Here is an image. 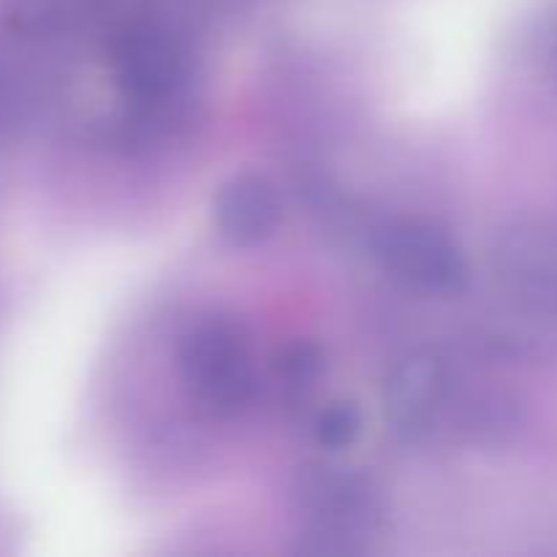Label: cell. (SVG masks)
Wrapping results in <instances>:
<instances>
[{"instance_id": "8992f818", "label": "cell", "mask_w": 557, "mask_h": 557, "mask_svg": "<svg viewBox=\"0 0 557 557\" xmlns=\"http://www.w3.org/2000/svg\"><path fill=\"white\" fill-rule=\"evenodd\" d=\"M493 272L528 313L557 315V228L539 221L506 228L493 248Z\"/></svg>"}, {"instance_id": "ba28073f", "label": "cell", "mask_w": 557, "mask_h": 557, "mask_svg": "<svg viewBox=\"0 0 557 557\" xmlns=\"http://www.w3.org/2000/svg\"><path fill=\"white\" fill-rule=\"evenodd\" d=\"M87 0H9L5 22L11 33L25 41H47L69 30L82 14Z\"/></svg>"}, {"instance_id": "30bf717a", "label": "cell", "mask_w": 557, "mask_h": 557, "mask_svg": "<svg viewBox=\"0 0 557 557\" xmlns=\"http://www.w3.org/2000/svg\"><path fill=\"white\" fill-rule=\"evenodd\" d=\"M362 408L351 400L324 403L313 413V419H310V435H313V441L321 449L332 451V455L351 449L359 441V435H362Z\"/></svg>"}, {"instance_id": "7a4b0ae2", "label": "cell", "mask_w": 557, "mask_h": 557, "mask_svg": "<svg viewBox=\"0 0 557 557\" xmlns=\"http://www.w3.org/2000/svg\"><path fill=\"white\" fill-rule=\"evenodd\" d=\"M185 395L212 419L248 411L259 392L248 332L232 319H201L185 330L177 346Z\"/></svg>"}, {"instance_id": "5b68a950", "label": "cell", "mask_w": 557, "mask_h": 557, "mask_svg": "<svg viewBox=\"0 0 557 557\" xmlns=\"http://www.w3.org/2000/svg\"><path fill=\"white\" fill-rule=\"evenodd\" d=\"M381 400L392 433L422 444L444 430L462 397L449 362L430 348H417L386 370Z\"/></svg>"}, {"instance_id": "7c38bea8", "label": "cell", "mask_w": 557, "mask_h": 557, "mask_svg": "<svg viewBox=\"0 0 557 557\" xmlns=\"http://www.w3.org/2000/svg\"><path fill=\"white\" fill-rule=\"evenodd\" d=\"M542 58H544V71H547L549 79L557 85V22L553 25V30L547 33V38H544Z\"/></svg>"}, {"instance_id": "3957f363", "label": "cell", "mask_w": 557, "mask_h": 557, "mask_svg": "<svg viewBox=\"0 0 557 557\" xmlns=\"http://www.w3.org/2000/svg\"><path fill=\"white\" fill-rule=\"evenodd\" d=\"M375 264L422 297H455L468 286L466 253L446 228L424 218H386L368 234Z\"/></svg>"}, {"instance_id": "277c9868", "label": "cell", "mask_w": 557, "mask_h": 557, "mask_svg": "<svg viewBox=\"0 0 557 557\" xmlns=\"http://www.w3.org/2000/svg\"><path fill=\"white\" fill-rule=\"evenodd\" d=\"M297 500L319 553H357L379 525V493L354 468L313 462L299 473Z\"/></svg>"}, {"instance_id": "8fae6325", "label": "cell", "mask_w": 557, "mask_h": 557, "mask_svg": "<svg viewBox=\"0 0 557 557\" xmlns=\"http://www.w3.org/2000/svg\"><path fill=\"white\" fill-rule=\"evenodd\" d=\"M324 362V351L315 343H292L275 357V379L286 392V397H292V400L302 397L305 400L319 386Z\"/></svg>"}, {"instance_id": "9c48e42d", "label": "cell", "mask_w": 557, "mask_h": 557, "mask_svg": "<svg viewBox=\"0 0 557 557\" xmlns=\"http://www.w3.org/2000/svg\"><path fill=\"white\" fill-rule=\"evenodd\" d=\"M36 103V79L11 49L0 47V139L11 136Z\"/></svg>"}, {"instance_id": "52a82bcc", "label": "cell", "mask_w": 557, "mask_h": 557, "mask_svg": "<svg viewBox=\"0 0 557 557\" xmlns=\"http://www.w3.org/2000/svg\"><path fill=\"white\" fill-rule=\"evenodd\" d=\"M212 223L223 243L234 248L264 245L283 223V201L275 183L259 172L226 177L212 196Z\"/></svg>"}, {"instance_id": "6da1fadb", "label": "cell", "mask_w": 557, "mask_h": 557, "mask_svg": "<svg viewBox=\"0 0 557 557\" xmlns=\"http://www.w3.org/2000/svg\"><path fill=\"white\" fill-rule=\"evenodd\" d=\"M109 65L117 90L131 103L136 134L163 136L183 120L194 85V54L180 25L166 14H147L117 27L109 41Z\"/></svg>"}]
</instances>
